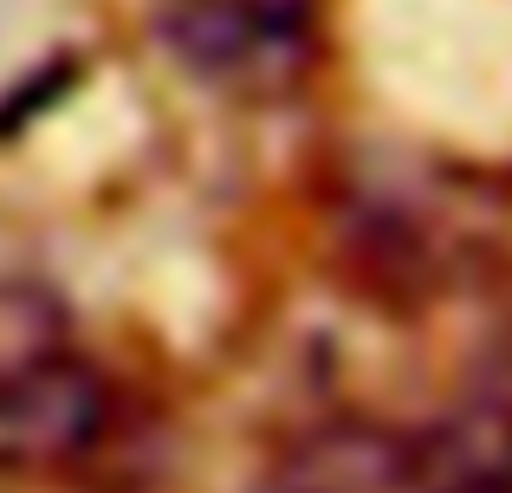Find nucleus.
<instances>
[{"mask_svg": "<svg viewBox=\"0 0 512 493\" xmlns=\"http://www.w3.org/2000/svg\"><path fill=\"white\" fill-rule=\"evenodd\" d=\"M124 429V396L98 357L59 344L0 370V474L7 481H65L85 474Z\"/></svg>", "mask_w": 512, "mask_h": 493, "instance_id": "2", "label": "nucleus"}, {"mask_svg": "<svg viewBox=\"0 0 512 493\" xmlns=\"http://www.w3.org/2000/svg\"><path fill=\"white\" fill-rule=\"evenodd\" d=\"M474 396H487V403L512 409V318H500L487 338V351H480L474 364Z\"/></svg>", "mask_w": 512, "mask_h": 493, "instance_id": "7", "label": "nucleus"}, {"mask_svg": "<svg viewBox=\"0 0 512 493\" xmlns=\"http://www.w3.org/2000/svg\"><path fill=\"white\" fill-rule=\"evenodd\" d=\"M72 78H78V52H59V59H46V65H33V72L20 78V85L0 98V143L13 137V130H26L39 111H52V104L72 91Z\"/></svg>", "mask_w": 512, "mask_h": 493, "instance_id": "6", "label": "nucleus"}, {"mask_svg": "<svg viewBox=\"0 0 512 493\" xmlns=\"http://www.w3.org/2000/svg\"><path fill=\"white\" fill-rule=\"evenodd\" d=\"M72 344V312L46 279H0V370Z\"/></svg>", "mask_w": 512, "mask_h": 493, "instance_id": "5", "label": "nucleus"}, {"mask_svg": "<svg viewBox=\"0 0 512 493\" xmlns=\"http://www.w3.org/2000/svg\"><path fill=\"white\" fill-rule=\"evenodd\" d=\"M156 33L227 98H286L325 46V0H156Z\"/></svg>", "mask_w": 512, "mask_h": 493, "instance_id": "1", "label": "nucleus"}, {"mask_svg": "<svg viewBox=\"0 0 512 493\" xmlns=\"http://www.w3.org/2000/svg\"><path fill=\"white\" fill-rule=\"evenodd\" d=\"M402 429L370 416L305 422L286 448L260 468L253 493H396Z\"/></svg>", "mask_w": 512, "mask_h": 493, "instance_id": "4", "label": "nucleus"}, {"mask_svg": "<svg viewBox=\"0 0 512 493\" xmlns=\"http://www.w3.org/2000/svg\"><path fill=\"white\" fill-rule=\"evenodd\" d=\"M396 493H512V409L467 390L461 409L402 429Z\"/></svg>", "mask_w": 512, "mask_h": 493, "instance_id": "3", "label": "nucleus"}]
</instances>
